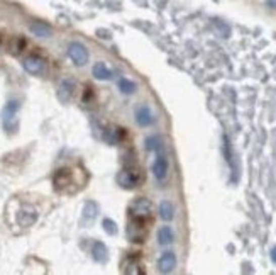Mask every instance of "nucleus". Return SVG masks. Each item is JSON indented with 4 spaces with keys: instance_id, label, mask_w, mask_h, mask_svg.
Returning <instances> with one entry per match:
<instances>
[{
    "instance_id": "nucleus-1",
    "label": "nucleus",
    "mask_w": 276,
    "mask_h": 275,
    "mask_svg": "<svg viewBox=\"0 0 276 275\" xmlns=\"http://www.w3.org/2000/svg\"><path fill=\"white\" fill-rule=\"evenodd\" d=\"M154 218V207L153 202L146 199V197H137L130 202L129 206V219L137 221V223L151 224Z\"/></svg>"
},
{
    "instance_id": "nucleus-2",
    "label": "nucleus",
    "mask_w": 276,
    "mask_h": 275,
    "mask_svg": "<svg viewBox=\"0 0 276 275\" xmlns=\"http://www.w3.org/2000/svg\"><path fill=\"white\" fill-rule=\"evenodd\" d=\"M143 182V173L139 170L137 165H125L122 170L117 173V183L125 190H132L135 187H139V183Z\"/></svg>"
},
{
    "instance_id": "nucleus-3",
    "label": "nucleus",
    "mask_w": 276,
    "mask_h": 275,
    "mask_svg": "<svg viewBox=\"0 0 276 275\" xmlns=\"http://www.w3.org/2000/svg\"><path fill=\"white\" fill-rule=\"evenodd\" d=\"M19 102L17 100H9L6 107L2 110V126L7 133H14L17 129V112H19Z\"/></svg>"
},
{
    "instance_id": "nucleus-4",
    "label": "nucleus",
    "mask_w": 276,
    "mask_h": 275,
    "mask_svg": "<svg viewBox=\"0 0 276 275\" xmlns=\"http://www.w3.org/2000/svg\"><path fill=\"white\" fill-rule=\"evenodd\" d=\"M148 224L144 223H137V221H132L129 219V224H127V238L130 243H135V245H141L146 241V236H148Z\"/></svg>"
},
{
    "instance_id": "nucleus-5",
    "label": "nucleus",
    "mask_w": 276,
    "mask_h": 275,
    "mask_svg": "<svg viewBox=\"0 0 276 275\" xmlns=\"http://www.w3.org/2000/svg\"><path fill=\"white\" fill-rule=\"evenodd\" d=\"M68 56H70V60L73 61L76 66H85L88 63V50L78 41L70 43V46H68Z\"/></svg>"
},
{
    "instance_id": "nucleus-6",
    "label": "nucleus",
    "mask_w": 276,
    "mask_h": 275,
    "mask_svg": "<svg viewBox=\"0 0 276 275\" xmlns=\"http://www.w3.org/2000/svg\"><path fill=\"white\" fill-rule=\"evenodd\" d=\"M120 270L127 275H139L144 273V267L141 263V257L137 253H129L127 257H124L122 263H120Z\"/></svg>"
},
{
    "instance_id": "nucleus-7",
    "label": "nucleus",
    "mask_w": 276,
    "mask_h": 275,
    "mask_svg": "<svg viewBox=\"0 0 276 275\" xmlns=\"http://www.w3.org/2000/svg\"><path fill=\"white\" fill-rule=\"evenodd\" d=\"M168 172H169V163H168V158L164 153L158 151L156 155V160L153 163V173L154 177H156L158 182H164L168 177Z\"/></svg>"
},
{
    "instance_id": "nucleus-8",
    "label": "nucleus",
    "mask_w": 276,
    "mask_h": 275,
    "mask_svg": "<svg viewBox=\"0 0 276 275\" xmlns=\"http://www.w3.org/2000/svg\"><path fill=\"white\" fill-rule=\"evenodd\" d=\"M75 80L73 78H63L60 82V87H58V92H56V95H58V100H60L61 104H68L71 100V97H73V94H75Z\"/></svg>"
},
{
    "instance_id": "nucleus-9",
    "label": "nucleus",
    "mask_w": 276,
    "mask_h": 275,
    "mask_svg": "<svg viewBox=\"0 0 276 275\" xmlns=\"http://www.w3.org/2000/svg\"><path fill=\"white\" fill-rule=\"evenodd\" d=\"M134 117H135L137 126H141V128H149V126H153V124H154V114H153L151 107L146 105V104H141L137 109H135Z\"/></svg>"
},
{
    "instance_id": "nucleus-10",
    "label": "nucleus",
    "mask_w": 276,
    "mask_h": 275,
    "mask_svg": "<svg viewBox=\"0 0 276 275\" xmlns=\"http://www.w3.org/2000/svg\"><path fill=\"white\" fill-rule=\"evenodd\" d=\"M44 66H46L44 60L36 55L27 56L26 60L22 61V68L26 70L29 75H41L42 71H44Z\"/></svg>"
},
{
    "instance_id": "nucleus-11",
    "label": "nucleus",
    "mask_w": 276,
    "mask_h": 275,
    "mask_svg": "<svg viewBox=\"0 0 276 275\" xmlns=\"http://www.w3.org/2000/svg\"><path fill=\"white\" fill-rule=\"evenodd\" d=\"M37 221V211L31 206H22V209L17 212V223L22 228H29Z\"/></svg>"
},
{
    "instance_id": "nucleus-12",
    "label": "nucleus",
    "mask_w": 276,
    "mask_h": 275,
    "mask_svg": "<svg viewBox=\"0 0 276 275\" xmlns=\"http://www.w3.org/2000/svg\"><path fill=\"white\" fill-rule=\"evenodd\" d=\"M176 255L173 252H163L161 257L158 258V270L161 273H171L176 267Z\"/></svg>"
},
{
    "instance_id": "nucleus-13",
    "label": "nucleus",
    "mask_w": 276,
    "mask_h": 275,
    "mask_svg": "<svg viewBox=\"0 0 276 275\" xmlns=\"http://www.w3.org/2000/svg\"><path fill=\"white\" fill-rule=\"evenodd\" d=\"M29 31H31L36 37H42V40H44V37H51V34H53L51 26H50V24H46V22H42V21L31 22V24H29Z\"/></svg>"
},
{
    "instance_id": "nucleus-14",
    "label": "nucleus",
    "mask_w": 276,
    "mask_h": 275,
    "mask_svg": "<svg viewBox=\"0 0 276 275\" xmlns=\"http://www.w3.org/2000/svg\"><path fill=\"white\" fill-rule=\"evenodd\" d=\"M91 258L99 263H105L109 260V250L102 241H95L94 247H91Z\"/></svg>"
},
{
    "instance_id": "nucleus-15",
    "label": "nucleus",
    "mask_w": 276,
    "mask_h": 275,
    "mask_svg": "<svg viewBox=\"0 0 276 275\" xmlns=\"http://www.w3.org/2000/svg\"><path fill=\"white\" fill-rule=\"evenodd\" d=\"M91 73H94L97 80H110L112 78V70H110L104 61H97V63L94 65V68H91Z\"/></svg>"
},
{
    "instance_id": "nucleus-16",
    "label": "nucleus",
    "mask_w": 276,
    "mask_h": 275,
    "mask_svg": "<svg viewBox=\"0 0 276 275\" xmlns=\"http://www.w3.org/2000/svg\"><path fill=\"white\" fill-rule=\"evenodd\" d=\"M53 182H55V187H56L58 190L66 189V187L71 183V173H70V170H58L55 173V178H53Z\"/></svg>"
},
{
    "instance_id": "nucleus-17",
    "label": "nucleus",
    "mask_w": 276,
    "mask_h": 275,
    "mask_svg": "<svg viewBox=\"0 0 276 275\" xmlns=\"http://www.w3.org/2000/svg\"><path fill=\"white\" fill-rule=\"evenodd\" d=\"M158 214L164 223H169V221H173V218H175V206L169 201H163L161 204H159Z\"/></svg>"
},
{
    "instance_id": "nucleus-18",
    "label": "nucleus",
    "mask_w": 276,
    "mask_h": 275,
    "mask_svg": "<svg viewBox=\"0 0 276 275\" xmlns=\"http://www.w3.org/2000/svg\"><path fill=\"white\" fill-rule=\"evenodd\" d=\"M173 241H175V233H173V229L169 228V226H161V228L158 229V243L161 245V247H168V245H171Z\"/></svg>"
},
{
    "instance_id": "nucleus-19",
    "label": "nucleus",
    "mask_w": 276,
    "mask_h": 275,
    "mask_svg": "<svg viewBox=\"0 0 276 275\" xmlns=\"http://www.w3.org/2000/svg\"><path fill=\"white\" fill-rule=\"evenodd\" d=\"M97 212H99V206L94 201L86 202L83 207V223H94V219L97 218Z\"/></svg>"
},
{
    "instance_id": "nucleus-20",
    "label": "nucleus",
    "mask_w": 276,
    "mask_h": 275,
    "mask_svg": "<svg viewBox=\"0 0 276 275\" xmlns=\"http://www.w3.org/2000/svg\"><path fill=\"white\" fill-rule=\"evenodd\" d=\"M24 46H26V41L22 40V37H19V36H16V37H12L11 41H9V50L7 51H11L12 55H21V53L24 51Z\"/></svg>"
},
{
    "instance_id": "nucleus-21",
    "label": "nucleus",
    "mask_w": 276,
    "mask_h": 275,
    "mask_svg": "<svg viewBox=\"0 0 276 275\" xmlns=\"http://www.w3.org/2000/svg\"><path fill=\"white\" fill-rule=\"evenodd\" d=\"M117 85H119V90L122 92L124 95H130V94H134V92H135V84H134V82L127 80V78H119Z\"/></svg>"
},
{
    "instance_id": "nucleus-22",
    "label": "nucleus",
    "mask_w": 276,
    "mask_h": 275,
    "mask_svg": "<svg viewBox=\"0 0 276 275\" xmlns=\"http://www.w3.org/2000/svg\"><path fill=\"white\" fill-rule=\"evenodd\" d=\"M102 229L110 236L117 234V224H115V221L110 219V218H105L104 221H102Z\"/></svg>"
},
{
    "instance_id": "nucleus-23",
    "label": "nucleus",
    "mask_w": 276,
    "mask_h": 275,
    "mask_svg": "<svg viewBox=\"0 0 276 275\" xmlns=\"http://www.w3.org/2000/svg\"><path fill=\"white\" fill-rule=\"evenodd\" d=\"M146 148L149 149V151H161V139H159L158 136H149L146 139Z\"/></svg>"
},
{
    "instance_id": "nucleus-24",
    "label": "nucleus",
    "mask_w": 276,
    "mask_h": 275,
    "mask_svg": "<svg viewBox=\"0 0 276 275\" xmlns=\"http://www.w3.org/2000/svg\"><path fill=\"white\" fill-rule=\"evenodd\" d=\"M266 6L271 9H276V0H266Z\"/></svg>"
},
{
    "instance_id": "nucleus-25",
    "label": "nucleus",
    "mask_w": 276,
    "mask_h": 275,
    "mask_svg": "<svg viewBox=\"0 0 276 275\" xmlns=\"http://www.w3.org/2000/svg\"><path fill=\"white\" fill-rule=\"evenodd\" d=\"M269 257H271V260H273V263H276V247H274L273 250H271Z\"/></svg>"
}]
</instances>
